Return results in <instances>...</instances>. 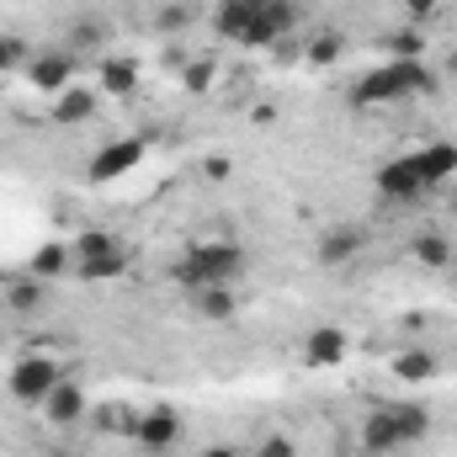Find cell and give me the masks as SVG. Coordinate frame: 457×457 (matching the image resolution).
<instances>
[{"instance_id": "1", "label": "cell", "mask_w": 457, "mask_h": 457, "mask_svg": "<svg viewBox=\"0 0 457 457\" xmlns=\"http://www.w3.org/2000/svg\"><path fill=\"white\" fill-rule=\"evenodd\" d=\"M442 80L426 70V59H383L378 70H367L356 86H351V102L356 107H394V102H415V96H431Z\"/></svg>"}, {"instance_id": "2", "label": "cell", "mask_w": 457, "mask_h": 457, "mask_svg": "<svg viewBox=\"0 0 457 457\" xmlns=\"http://www.w3.org/2000/svg\"><path fill=\"white\" fill-rule=\"evenodd\" d=\"M234 277H245V245L239 239H197V245H187V255L176 266V282L187 293H197V287H234Z\"/></svg>"}, {"instance_id": "3", "label": "cell", "mask_w": 457, "mask_h": 457, "mask_svg": "<svg viewBox=\"0 0 457 457\" xmlns=\"http://www.w3.org/2000/svg\"><path fill=\"white\" fill-rule=\"evenodd\" d=\"M59 383H64V372H59L54 356H16V361H11V378H5L11 399L27 404V410H43V399H48Z\"/></svg>"}, {"instance_id": "4", "label": "cell", "mask_w": 457, "mask_h": 457, "mask_svg": "<svg viewBox=\"0 0 457 457\" xmlns=\"http://www.w3.org/2000/svg\"><path fill=\"white\" fill-rule=\"evenodd\" d=\"M181 415L170 410V404H154V410H144L138 420H133V447L144 457H165L176 453V442H181Z\"/></svg>"}, {"instance_id": "5", "label": "cell", "mask_w": 457, "mask_h": 457, "mask_svg": "<svg viewBox=\"0 0 457 457\" xmlns=\"http://www.w3.org/2000/svg\"><path fill=\"white\" fill-rule=\"evenodd\" d=\"M293 27H298V5H293V0H255L245 48H277Z\"/></svg>"}, {"instance_id": "6", "label": "cell", "mask_w": 457, "mask_h": 457, "mask_svg": "<svg viewBox=\"0 0 457 457\" xmlns=\"http://www.w3.org/2000/svg\"><path fill=\"white\" fill-rule=\"evenodd\" d=\"M27 86L43 91V96L70 91V86H75V54H70V48H43V54H32V59H27Z\"/></svg>"}, {"instance_id": "7", "label": "cell", "mask_w": 457, "mask_h": 457, "mask_svg": "<svg viewBox=\"0 0 457 457\" xmlns=\"http://www.w3.org/2000/svg\"><path fill=\"white\" fill-rule=\"evenodd\" d=\"M144 154H149V144H144V138H112V144H102V149H96V160H91V170H86V176H91L96 187L122 181L128 170H138V165H144Z\"/></svg>"}, {"instance_id": "8", "label": "cell", "mask_w": 457, "mask_h": 457, "mask_svg": "<svg viewBox=\"0 0 457 457\" xmlns=\"http://www.w3.org/2000/svg\"><path fill=\"white\" fill-rule=\"evenodd\" d=\"M367 239H372V234H367L361 224H330L325 234H320V239H314V261H320L325 271H336V266H351V261L367 250Z\"/></svg>"}, {"instance_id": "9", "label": "cell", "mask_w": 457, "mask_h": 457, "mask_svg": "<svg viewBox=\"0 0 457 457\" xmlns=\"http://www.w3.org/2000/svg\"><path fill=\"white\" fill-rule=\"evenodd\" d=\"M378 192H383L388 203H420V197H431L410 154H399V160H388V165L378 170Z\"/></svg>"}, {"instance_id": "10", "label": "cell", "mask_w": 457, "mask_h": 457, "mask_svg": "<svg viewBox=\"0 0 457 457\" xmlns=\"http://www.w3.org/2000/svg\"><path fill=\"white\" fill-rule=\"evenodd\" d=\"M410 160H415V170H420L426 192H442V187H453V176H457V144H453V138H436V144L415 149Z\"/></svg>"}, {"instance_id": "11", "label": "cell", "mask_w": 457, "mask_h": 457, "mask_svg": "<svg viewBox=\"0 0 457 457\" xmlns=\"http://www.w3.org/2000/svg\"><path fill=\"white\" fill-rule=\"evenodd\" d=\"M356 447H361L367 457H388V453L404 447V436H399L388 404H372V410H367V420H361V431H356Z\"/></svg>"}, {"instance_id": "12", "label": "cell", "mask_w": 457, "mask_h": 457, "mask_svg": "<svg viewBox=\"0 0 457 457\" xmlns=\"http://www.w3.org/2000/svg\"><path fill=\"white\" fill-rule=\"evenodd\" d=\"M43 415H48V426H59V431H64V426H75V420L86 415V388H80L75 378H64V383L43 399Z\"/></svg>"}, {"instance_id": "13", "label": "cell", "mask_w": 457, "mask_h": 457, "mask_svg": "<svg viewBox=\"0 0 457 457\" xmlns=\"http://www.w3.org/2000/svg\"><path fill=\"white\" fill-rule=\"evenodd\" d=\"M410 255L426 266V271H447L457 261V250H453V234L447 228H420L415 239H410Z\"/></svg>"}, {"instance_id": "14", "label": "cell", "mask_w": 457, "mask_h": 457, "mask_svg": "<svg viewBox=\"0 0 457 457\" xmlns=\"http://www.w3.org/2000/svg\"><path fill=\"white\" fill-rule=\"evenodd\" d=\"M303 361H309V367H341L345 361V330H336V325H314L309 341H303Z\"/></svg>"}, {"instance_id": "15", "label": "cell", "mask_w": 457, "mask_h": 457, "mask_svg": "<svg viewBox=\"0 0 457 457\" xmlns=\"http://www.w3.org/2000/svg\"><path fill=\"white\" fill-rule=\"evenodd\" d=\"M96 70H102V96L122 102V96L138 91V64H133L128 54H107V59H96Z\"/></svg>"}, {"instance_id": "16", "label": "cell", "mask_w": 457, "mask_h": 457, "mask_svg": "<svg viewBox=\"0 0 457 457\" xmlns=\"http://www.w3.org/2000/svg\"><path fill=\"white\" fill-rule=\"evenodd\" d=\"M27 271H32V277H43V282H54V277H75V250H70V245H59V239H48V245H37V250H32Z\"/></svg>"}, {"instance_id": "17", "label": "cell", "mask_w": 457, "mask_h": 457, "mask_svg": "<svg viewBox=\"0 0 457 457\" xmlns=\"http://www.w3.org/2000/svg\"><path fill=\"white\" fill-rule=\"evenodd\" d=\"M388 415H394L404 447H415V442L431 436V410H426V404H415V399H388Z\"/></svg>"}, {"instance_id": "18", "label": "cell", "mask_w": 457, "mask_h": 457, "mask_svg": "<svg viewBox=\"0 0 457 457\" xmlns=\"http://www.w3.org/2000/svg\"><path fill=\"white\" fill-rule=\"evenodd\" d=\"M122 271H128V250H122V245H107V250L75 261V277H86V282H112Z\"/></svg>"}, {"instance_id": "19", "label": "cell", "mask_w": 457, "mask_h": 457, "mask_svg": "<svg viewBox=\"0 0 457 457\" xmlns=\"http://www.w3.org/2000/svg\"><path fill=\"white\" fill-rule=\"evenodd\" d=\"M192 309H197V320L224 325V320L239 314V298H234V287H197V293H192Z\"/></svg>"}, {"instance_id": "20", "label": "cell", "mask_w": 457, "mask_h": 457, "mask_svg": "<svg viewBox=\"0 0 457 457\" xmlns=\"http://www.w3.org/2000/svg\"><path fill=\"white\" fill-rule=\"evenodd\" d=\"M96 102H102V91H86V86H70V91H59V96H54V122H64V128H75V122H86V117L96 112Z\"/></svg>"}, {"instance_id": "21", "label": "cell", "mask_w": 457, "mask_h": 457, "mask_svg": "<svg viewBox=\"0 0 457 457\" xmlns=\"http://www.w3.org/2000/svg\"><path fill=\"white\" fill-rule=\"evenodd\" d=\"M250 16H255V0H219L213 27H219V37H228V43H245L250 37Z\"/></svg>"}, {"instance_id": "22", "label": "cell", "mask_w": 457, "mask_h": 457, "mask_svg": "<svg viewBox=\"0 0 457 457\" xmlns=\"http://www.w3.org/2000/svg\"><path fill=\"white\" fill-rule=\"evenodd\" d=\"M388 367H394V378H399V383H431V378L442 372V361H436L431 351H420V345L399 351V356H394Z\"/></svg>"}, {"instance_id": "23", "label": "cell", "mask_w": 457, "mask_h": 457, "mask_svg": "<svg viewBox=\"0 0 457 457\" xmlns=\"http://www.w3.org/2000/svg\"><path fill=\"white\" fill-rule=\"evenodd\" d=\"M5 309H11V314H37V309H43V277H32V271L11 277V282H5Z\"/></svg>"}, {"instance_id": "24", "label": "cell", "mask_w": 457, "mask_h": 457, "mask_svg": "<svg viewBox=\"0 0 457 457\" xmlns=\"http://www.w3.org/2000/svg\"><path fill=\"white\" fill-rule=\"evenodd\" d=\"M213 75H219V64H213V59H187V70H181L187 96H208V91H213Z\"/></svg>"}, {"instance_id": "25", "label": "cell", "mask_w": 457, "mask_h": 457, "mask_svg": "<svg viewBox=\"0 0 457 457\" xmlns=\"http://www.w3.org/2000/svg\"><path fill=\"white\" fill-rule=\"evenodd\" d=\"M27 59H32V48H27L16 32H0V75H16V70H27Z\"/></svg>"}, {"instance_id": "26", "label": "cell", "mask_w": 457, "mask_h": 457, "mask_svg": "<svg viewBox=\"0 0 457 457\" xmlns=\"http://www.w3.org/2000/svg\"><path fill=\"white\" fill-rule=\"evenodd\" d=\"M303 54H309L314 64H336V59H341V54H345V37H341V32H314Z\"/></svg>"}, {"instance_id": "27", "label": "cell", "mask_w": 457, "mask_h": 457, "mask_svg": "<svg viewBox=\"0 0 457 457\" xmlns=\"http://www.w3.org/2000/svg\"><path fill=\"white\" fill-rule=\"evenodd\" d=\"M388 54H394V59H420V54H426V37H420L415 27H404V32L388 37Z\"/></svg>"}, {"instance_id": "28", "label": "cell", "mask_w": 457, "mask_h": 457, "mask_svg": "<svg viewBox=\"0 0 457 457\" xmlns=\"http://www.w3.org/2000/svg\"><path fill=\"white\" fill-rule=\"evenodd\" d=\"M192 16H197L192 5H181V0H170V5L160 11V32H187V27H192Z\"/></svg>"}, {"instance_id": "29", "label": "cell", "mask_w": 457, "mask_h": 457, "mask_svg": "<svg viewBox=\"0 0 457 457\" xmlns=\"http://www.w3.org/2000/svg\"><path fill=\"white\" fill-rule=\"evenodd\" d=\"M255 457H298V442H293V436H282V431H271V436H261V442H255Z\"/></svg>"}, {"instance_id": "30", "label": "cell", "mask_w": 457, "mask_h": 457, "mask_svg": "<svg viewBox=\"0 0 457 457\" xmlns=\"http://www.w3.org/2000/svg\"><path fill=\"white\" fill-rule=\"evenodd\" d=\"M102 37H107V27H96V21H75V48H96ZM75 48H70V54H75Z\"/></svg>"}, {"instance_id": "31", "label": "cell", "mask_w": 457, "mask_h": 457, "mask_svg": "<svg viewBox=\"0 0 457 457\" xmlns=\"http://www.w3.org/2000/svg\"><path fill=\"white\" fill-rule=\"evenodd\" d=\"M399 5H404V16H410V21H431V16L442 11V0H399Z\"/></svg>"}, {"instance_id": "32", "label": "cell", "mask_w": 457, "mask_h": 457, "mask_svg": "<svg viewBox=\"0 0 457 457\" xmlns=\"http://www.w3.org/2000/svg\"><path fill=\"white\" fill-rule=\"evenodd\" d=\"M203 176H208V181H228V176H234V160H224V154H213V160L203 165Z\"/></svg>"}, {"instance_id": "33", "label": "cell", "mask_w": 457, "mask_h": 457, "mask_svg": "<svg viewBox=\"0 0 457 457\" xmlns=\"http://www.w3.org/2000/svg\"><path fill=\"white\" fill-rule=\"evenodd\" d=\"M203 457H239L234 442H213V447H203Z\"/></svg>"}, {"instance_id": "34", "label": "cell", "mask_w": 457, "mask_h": 457, "mask_svg": "<svg viewBox=\"0 0 457 457\" xmlns=\"http://www.w3.org/2000/svg\"><path fill=\"white\" fill-rule=\"evenodd\" d=\"M447 213L457 219V187H447Z\"/></svg>"}, {"instance_id": "35", "label": "cell", "mask_w": 457, "mask_h": 457, "mask_svg": "<svg viewBox=\"0 0 457 457\" xmlns=\"http://www.w3.org/2000/svg\"><path fill=\"white\" fill-rule=\"evenodd\" d=\"M165 457H170V453H165Z\"/></svg>"}]
</instances>
